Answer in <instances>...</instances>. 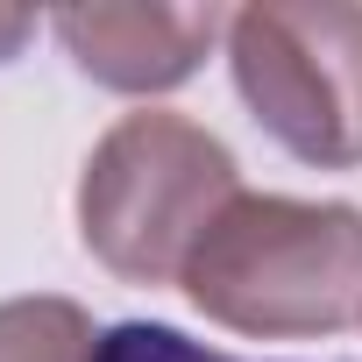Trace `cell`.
Returning <instances> with one entry per match:
<instances>
[{
    "label": "cell",
    "mask_w": 362,
    "mask_h": 362,
    "mask_svg": "<svg viewBox=\"0 0 362 362\" xmlns=\"http://www.w3.org/2000/svg\"><path fill=\"white\" fill-rule=\"evenodd\" d=\"M185 298L249 341L362 327V206L242 192L185 263Z\"/></svg>",
    "instance_id": "1"
},
{
    "label": "cell",
    "mask_w": 362,
    "mask_h": 362,
    "mask_svg": "<svg viewBox=\"0 0 362 362\" xmlns=\"http://www.w3.org/2000/svg\"><path fill=\"white\" fill-rule=\"evenodd\" d=\"M235 199V149L185 114L142 107L121 114L78 170V235L121 284H170Z\"/></svg>",
    "instance_id": "2"
},
{
    "label": "cell",
    "mask_w": 362,
    "mask_h": 362,
    "mask_svg": "<svg viewBox=\"0 0 362 362\" xmlns=\"http://www.w3.org/2000/svg\"><path fill=\"white\" fill-rule=\"evenodd\" d=\"M228 64L242 107L284 156L313 170L362 163V8H348V0L235 8Z\"/></svg>",
    "instance_id": "3"
},
{
    "label": "cell",
    "mask_w": 362,
    "mask_h": 362,
    "mask_svg": "<svg viewBox=\"0 0 362 362\" xmlns=\"http://www.w3.org/2000/svg\"><path fill=\"white\" fill-rule=\"evenodd\" d=\"M50 36L107 93H170L199 71L214 36H228V15L221 8H64Z\"/></svg>",
    "instance_id": "4"
},
{
    "label": "cell",
    "mask_w": 362,
    "mask_h": 362,
    "mask_svg": "<svg viewBox=\"0 0 362 362\" xmlns=\"http://www.w3.org/2000/svg\"><path fill=\"white\" fill-rule=\"evenodd\" d=\"M0 362H100V327L71 298H8L0 305Z\"/></svg>",
    "instance_id": "5"
},
{
    "label": "cell",
    "mask_w": 362,
    "mask_h": 362,
    "mask_svg": "<svg viewBox=\"0 0 362 362\" xmlns=\"http://www.w3.org/2000/svg\"><path fill=\"white\" fill-rule=\"evenodd\" d=\"M100 362H242L228 348H206L177 327H156V320H128V327H107L100 334Z\"/></svg>",
    "instance_id": "6"
},
{
    "label": "cell",
    "mask_w": 362,
    "mask_h": 362,
    "mask_svg": "<svg viewBox=\"0 0 362 362\" xmlns=\"http://www.w3.org/2000/svg\"><path fill=\"white\" fill-rule=\"evenodd\" d=\"M36 36V15H22V8H0V64H8L22 43Z\"/></svg>",
    "instance_id": "7"
}]
</instances>
